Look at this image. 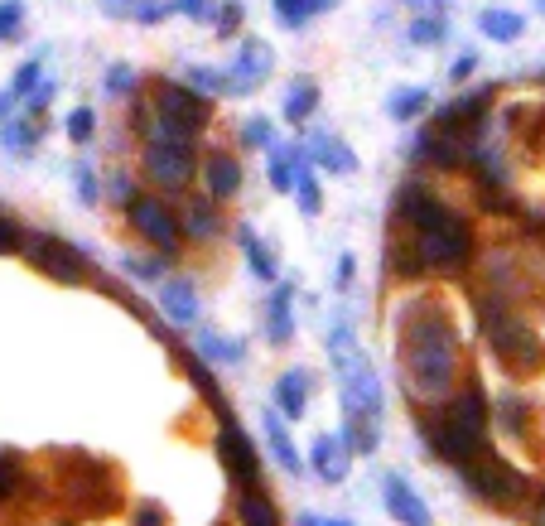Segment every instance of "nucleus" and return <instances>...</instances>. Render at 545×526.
<instances>
[{
    "label": "nucleus",
    "mask_w": 545,
    "mask_h": 526,
    "mask_svg": "<svg viewBox=\"0 0 545 526\" xmlns=\"http://www.w3.org/2000/svg\"><path fill=\"white\" fill-rule=\"evenodd\" d=\"M401 362H406V377L415 396H444L454 372H459V343H454V329L439 309H420L415 324H406V338H401Z\"/></svg>",
    "instance_id": "f257e3e1"
},
{
    "label": "nucleus",
    "mask_w": 545,
    "mask_h": 526,
    "mask_svg": "<svg viewBox=\"0 0 545 526\" xmlns=\"http://www.w3.org/2000/svg\"><path fill=\"white\" fill-rule=\"evenodd\" d=\"M425 435L435 444V454L454 459V464H464L468 454L488 449V401H483V387L468 382V387L449 401L444 420H439L435 430H425Z\"/></svg>",
    "instance_id": "f03ea898"
},
{
    "label": "nucleus",
    "mask_w": 545,
    "mask_h": 526,
    "mask_svg": "<svg viewBox=\"0 0 545 526\" xmlns=\"http://www.w3.org/2000/svg\"><path fill=\"white\" fill-rule=\"evenodd\" d=\"M333 362H338V382H343V406H348V416H362V420H382V377L372 372V362H367V353H357L353 338H348V329L338 324L333 329Z\"/></svg>",
    "instance_id": "7ed1b4c3"
},
{
    "label": "nucleus",
    "mask_w": 545,
    "mask_h": 526,
    "mask_svg": "<svg viewBox=\"0 0 545 526\" xmlns=\"http://www.w3.org/2000/svg\"><path fill=\"white\" fill-rule=\"evenodd\" d=\"M420 232V256L439 266V271H454V266H464L468 256H473V232H468L464 218H454V213H439L435 222H425V227H415Z\"/></svg>",
    "instance_id": "20e7f679"
},
{
    "label": "nucleus",
    "mask_w": 545,
    "mask_h": 526,
    "mask_svg": "<svg viewBox=\"0 0 545 526\" xmlns=\"http://www.w3.org/2000/svg\"><path fill=\"white\" fill-rule=\"evenodd\" d=\"M459 469H464V483H468V488H473V493H478L483 502H497V507H502V502H517L521 488H526V478H521V473L507 464V459L488 454V449L468 454Z\"/></svg>",
    "instance_id": "39448f33"
},
{
    "label": "nucleus",
    "mask_w": 545,
    "mask_h": 526,
    "mask_svg": "<svg viewBox=\"0 0 545 526\" xmlns=\"http://www.w3.org/2000/svg\"><path fill=\"white\" fill-rule=\"evenodd\" d=\"M488 338H492V353L502 358V367H512V372H536L545 362V343L526 324H517V319H492Z\"/></svg>",
    "instance_id": "423d86ee"
},
{
    "label": "nucleus",
    "mask_w": 545,
    "mask_h": 526,
    "mask_svg": "<svg viewBox=\"0 0 545 526\" xmlns=\"http://www.w3.org/2000/svg\"><path fill=\"white\" fill-rule=\"evenodd\" d=\"M193 169V140H160L150 136L145 140V174L164 184V189H174V184H184Z\"/></svg>",
    "instance_id": "0eeeda50"
},
{
    "label": "nucleus",
    "mask_w": 545,
    "mask_h": 526,
    "mask_svg": "<svg viewBox=\"0 0 545 526\" xmlns=\"http://www.w3.org/2000/svg\"><path fill=\"white\" fill-rule=\"evenodd\" d=\"M29 261L44 271V276L63 280V285H73V280L87 276V256L78 247H68V242H58V237H34L29 242Z\"/></svg>",
    "instance_id": "6e6552de"
},
{
    "label": "nucleus",
    "mask_w": 545,
    "mask_h": 526,
    "mask_svg": "<svg viewBox=\"0 0 545 526\" xmlns=\"http://www.w3.org/2000/svg\"><path fill=\"white\" fill-rule=\"evenodd\" d=\"M218 454L222 464H227V473L237 478V483H256L261 478V464H256V449H251V440H246V430L237 425V420L222 416V435H218Z\"/></svg>",
    "instance_id": "1a4fd4ad"
},
{
    "label": "nucleus",
    "mask_w": 545,
    "mask_h": 526,
    "mask_svg": "<svg viewBox=\"0 0 545 526\" xmlns=\"http://www.w3.org/2000/svg\"><path fill=\"white\" fill-rule=\"evenodd\" d=\"M131 222H136V232L150 247H164V251L179 247V222L169 218V208L155 203V198H131Z\"/></svg>",
    "instance_id": "9d476101"
},
{
    "label": "nucleus",
    "mask_w": 545,
    "mask_h": 526,
    "mask_svg": "<svg viewBox=\"0 0 545 526\" xmlns=\"http://www.w3.org/2000/svg\"><path fill=\"white\" fill-rule=\"evenodd\" d=\"M382 498H386V507H391V517L396 522H406V526H430L435 517H430V507L420 502V493L410 488L401 473H386L382 478Z\"/></svg>",
    "instance_id": "9b49d317"
},
{
    "label": "nucleus",
    "mask_w": 545,
    "mask_h": 526,
    "mask_svg": "<svg viewBox=\"0 0 545 526\" xmlns=\"http://www.w3.org/2000/svg\"><path fill=\"white\" fill-rule=\"evenodd\" d=\"M266 68H271V49H266L261 39H246L242 49H237V63H232V73H227V92H232V97L251 92V87L266 78Z\"/></svg>",
    "instance_id": "f8f14e48"
},
{
    "label": "nucleus",
    "mask_w": 545,
    "mask_h": 526,
    "mask_svg": "<svg viewBox=\"0 0 545 526\" xmlns=\"http://www.w3.org/2000/svg\"><path fill=\"white\" fill-rule=\"evenodd\" d=\"M155 102H160V116L179 121L184 131H198V126L208 121V107H203V97H198V92H189V87H179V83H164Z\"/></svg>",
    "instance_id": "ddd939ff"
},
{
    "label": "nucleus",
    "mask_w": 545,
    "mask_h": 526,
    "mask_svg": "<svg viewBox=\"0 0 545 526\" xmlns=\"http://www.w3.org/2000/svg\"><path fill=\"white\" fill-rule=\"evenodd\" d=\"M309 459H314V473H319L324 483H343V478H348V469H353V454L343 449V440H338V435H319Z\"/></svg>",
    "instance_id": "4468645a"
},
{
    "label": "nucleus",
    "mask_w": 545,
    "mask_h": 526,
    "mask_svg": "<svg viewBox=\"0 0 545 526\" xmlns=\"http://www.w3.org/2000/svg\"><path fill=\"white\" fill-rule=\"evenodd\" d=\"M160 309L174 324H198V295L189 280H164L160 285Z\"/></svg>",
    "instance_id": "2eb2a0df"
},
{
    "label": "nucleus",
    "mask_w": 545,
    "mask_h": 526,
    "mask_svg": "<svg viewBox=\"0 0 545 526\" xmlns=\"http://www.w3.org/2000/svg\"><path fill=\"white\" fill-rule=\"evenodd\" d=\"M483 107H488V92H473V97H459L454 107H444L435 116V131H444V136H459L468 121H478L483 116Z\"/></svg>",
    "instance_id": "dca6fc26"
},
{
    "label": "nucleus",
    "mask_w": 545,
    "mask_h": 526,
    "mask_svg": "<svg viewBox=\"0 0 545 526\" xmlns=\"http://www.w3.org/2000/svg\"><path fill=\"white\" fill-rule=\"evenodd\" d=\"M275 401H280V416H304L309 411V377L304 372H285L280 382H275Z\"/></svg>",
    "instance_id": "f3484780"
},
{
    "label": "nucleus",
    "mask_w": 545,
    "mask_h": 526,
    "mask_svg": "<svg viewBox=\"0 0 545 526\" xmlns=\"http://www.w3.org/2000/svg\"><path fill=\"white\" fill-rule=\"evenodd\" d=\"M309 155H314L324 169H333V174H353V169H357V155L343 145V140H333V136H314V140H309Z\"/></svg>",
    "instance_id": "a211bd4d"
},
{
    "label": "nucleus",
    "mask_w": 545,
    "mask_h": 526,
    "mask_svg": "<svg viewBox=\"0 0 545 526\" xmlns=\"http://www.w3.org/2000/svg\"><path fill=\"white\" fill-rule=\"evenodd\" d=\"M275 343H290L295 333V290L290 285H275V300H271V324H266Z\"/></svg>",
    "instance_id": "6ab92c4d"
},
{
    "label": "nucleus",
    "mask_w": 545,
    "mask_h": 526,
    "mask_svg": "<svg viewBox=\"0 0 545 526\" xmlns=\"http://www.w3.org/2000/svg\"><path fill=\"white\" fill-rule=\"evenodd\" d=\"M266 440H271V454L275 464L285 473H300V454H295V444H290V430H285V420L275 416V411H266Z\"/></svg>",
    "instance_id": "aec40b11"
},
{
    "label": "nucleus",
    "mask_w": 545,
    "mask_h": 526,
    "mask_svg": "<svg viewBox=\"0 0 545 526\" xmlns=\"http://www.w3.org/2000/svg\"><path fill=\"white\" fill-rule=\"evenodd\" d=\"M208 189H213V198H237V189H242V169H237V160L213 155V160H208Z\"/></svg>",
    "instance_id": "412c9836"
},
{
    "label": "nucleus",
    "mask_w": 545,
    "mask_h": 526,
    "mask_svg": "<svg viewBox=\"0 0 545 526\" xmlns=\"http://www.w3.org/2000/svg\"><path fill=\"white\" fill-rule=\"evenodd\" d=\"M420 160H430V165L454 169V165H459V160H464V150H459L454 140L444 136V131H430V136L420 140Z\"/></svg>",
    "instance_id": "4be33fe9"
},
{
    "label": "nucleus",
    "mask_w": 545,
    "mask_h": 526,
    "mask_svg": "<svg viewBox=\"0 0 545 526\" xmlns=\"http://www.w3.org/2000/svg\"><path fill=\"white\" fill-rule=\"evenodd\" d=\"M478 25H483L488 39L507 44V39H517V34H521V15H517V10H483V15H478Z\"/></svg>",
    "instance_id": "5701e85b"
},
{
    "label": "nucleus",
    "mask_w": 545,
    "mask_h": 526,
    "mask_svg": "<svg viewBox=\"0 0 545 526\" xmlns=\"http://www.w3.org/2000/svg\"><path fill=\"white\" fill-rule=\"evenodd\" d=\"M237 242H242L246 261H251V271H256L261 280H275V261L266 256V247H261V237H256L251 227H237Z\"/></svg>",
    "instance_id": "b1692460"
},
{
    "label": "nucleus",
    "mask_w": 545,
    "mask_h": 526,
    "mask_svg": "<svg viewBox=\"0 0 545 526\" xmlns=\"http://www.w3.org/2000/svg\"><path fill=\"white\" fill-rule=\"evenodd\" d=\"M198 348H203V362H242V343L237 338H218V333H198Z\"/></svg>",
    "instance_id": "393cba45"
},
{
    "label": "nucleus",
    "mask_w": 545,
    "mask_h": 526,
    "mask_svg": "<svg viewBox=\"0 0 545 526\" xmlns=\"http://www.w3.org/2000/svg\"><path fill=\"white\" fill-rule=\"evenodd\" d=\"M425 107H430V92H425V87H401V92L386 102V111H391L396 121H410V116H420Z\"/></svg>",
    "instance_id": "a878e982"
},
{
    "label": "nucleus",
    "mask_w": 545,
    "mask_h": 526,
    "mask_svg": "<svg viewBox=\"0 0 545 526\" xmlns=\"http://www.w3.org/2000/svg\"><path fill=\"white\" fill-rule=\"evenodd\" d=\"M319 102V87L314 83H295L290 97H285V121H309V111Z\"/></svg>",
    "instance_id": "bb28decb"
},
{
    "label": "nucleus",
    "mask_w": 545,
    "mask_h": 526,
    "mask_svg": "<svg viewBox=\"0 0 545 526\" xmlns=\"http://www.w3.org/2000/svg\"><path fill=\"white\" fill-rule=\"evenodd\" d=\"M237 512H242V526H275V507L266 498H256V493H246Z\"/></svg>",
    "instance_id": "cd10ccee"
},
{
    "label": "nucleus",
    "mask_w": 545,
    "mask_h": 526,
    "mask_svg": "<svg viewBox=\"0 0 545 526\" xmlns=\"http://www.w3.org/2000/svg\"><path fill=\"white\" fill-rule=\"evenodd\" d=\"M34 83H39V63H25V68L15 73V83H10V97H0V111L15 107L20 97H29V92H34Z\"/></svg>",
    "instance_id": "c85d7f7f"
},
{
    "label": "nucleus",
    "mask_w": 545,
    "mask_h": 526,
    "mask_svg": "<svg viewBox=\"0 0 545 526\" xmlns=\"http://www.w3.org/2000/svg\"><path fill=\"white\" fill-rule=\"evenodd\" d=\"M271 5H275V15H280L290 29H300L304 20L314 15V0H271Z\"/></svg>",
    "instance_id": "c756f323"
},
{
    "label": "nucleus",
    "mask_w": 545,
    "mask_h": 526,
    "mask_svg": "<svg viewBox=\"0 0 545 526\" xmlns=\"http://www.w3.org/2000/svg\"><path fill=\"white\" fill-rule=\"evenodd\" d=\"M271 184H275V194H290L295 189V155H271Z\"/></svg>",
    "instance_id": "7c9ffc66"
},
{
    "label": "nucleus",
    "mask_w": 545,
    "mask_h": 526,
    "mask_svg": "<svg viewBox=\"0 0 545 526\" xmlns=\"http://www.w3.org/2000/svg\"><path fill=\"white\" fill-rule=\"evenodd\" d=\"M189 87L193 92H227V73H218V68H189Z\"/></svg>",
    "instance_id": "2f4dec72"
},
{
    "label": "nucleus",
    "mask_w": 545,
    "mask_h": 526,
    "mask_svg": "<svg viewBox=\"0 0 545 526\" xmlns=\"http://www.w3.org/2000/svg\"><path fill=\"white\" fill-rule=\"evenodd\" d=\"M20 20H25V5H20V0H5V5H0V39H15V34H20Z\"/></svg>",
    "instance_id": "473e14b6"
},
{
    "label": "nucleus",
    "mask_w": 545,
    "mask_h": 526,
    "mask_svg": "<svg viewBox=\"0 0 545 526\" xmlns=\"http://www.w3.org/2000/svg\"><path fill=\"white\" fill-rule=\"evenodd\" d=\"M295 194H300V203H304V213H309V218H314V213H319V203H324V194H319V184H314V179H309V174H295Z\"/></svg>",
    "instance_id": "72a5a7b5"
},
{
    "label": "nucleus",
    "mask_w": 545,
    "mask_h": 526,
    "mask_svg": "<svg viewBox=\"0 0 545 526\" xmlns=\"http://www.w3.org/2000/svg\"><path fill=\"white\" fill-rule=\"evenodd\" d=\"M189 232H198V237H213V232H218V218H213V208L193 203V213H189Z\"/></svg>",
    "instance_id": "f704fd0d"
},
{
    "label": "nucleus",
    "mask_w": 545,
    "mask_h": 526,
    "mask_svg": "<svg viewBox=\"0 0 545 526\" xmlns=\"http://www.w3.org/2000/svg\"><path fill=\"white\" fill-rule=\"evenodd\" d=\"M410 39H415V44H439V39H444V20H415V25H410Z\"/></svg>",
    "instance_id": "c9c22d12"
},
{
    "label": "nucleus",
    "mask_w": 545,
    "mask_h": 526,
    "mask_svg": "<svg viewBox=\"0 0 545 526\" xmlns=\"http://www.w3.org/2000/svg\"><path fill=\"white\" fill-rule=\"evenodd\" d=\"M68 136H73V140H87V136H92V111H87V107L68 111Z\"/></svg>",
    "instance_id": "e433bc0d"
},
{
    "label": "nucleus",
    "mask_w": 545,
    "mask_h": 526,
    "mask_svg": "<svg viewBox=\"0 0 545 526\" xmlns=\"http://www.w3.org/2000/svg\"><path fill=\"white\" fill-rule=\"evenodd\" d=\"M174 10H184L189 20H208V15H213V0H174L169 15H174Z\"/></svg>",
    "instance_id": "4c0bfd02"
},
{
    "label": "nucleus",
    "mask_w": 545,
    "mask_h": 526,
    "mask_svg": "<svg viewBox=\"0 0 545 526\" xmlns=\"http://www.w3.org/2000/svg\"><path fill=\"white\" fill-rule=\"evenodd\" d=\"M15 478H20V464H15V454H0V502H5V493L15 488Z\"/></svg>",
    "instance_id": "58836bf2"
},
{
    "label": "nucleus",
    "mask_w": 545,
    "mask_h": 526,
    "mask_svg": "<svg viewBox=\"0 0 545 526\" xmlns=\"http://www.w3.org/2000/svg\"><path fill=\"white\" fill-rule=\"evenodd\" d=\"M131 83H136V73H131V68H107V92H111V97H121Z\"/></svg>",
    "instance_id": "ea45409f"
},
{
    "label": "nucleus",
    "mask_w": 545,
    "mask_h": 526,
    "mask_svg": "<svg viewBox=\"0 0 545 526\" xmlns=\"http://www.w3.org/2000/svg\"><path fill=\"white\" fill-rule=\"evenodd\" d=\"M136 526H164V507H155V502H140V507H136Z\"/></svg>",
    "instance_id": "a19ab883"
},
{
    "label": "nucleus",
    "mask_w": 545,
    "mask_h": 526,
    "mask_svg": "<svg viewBox=\"0 0 545 526\" xmlns=\"http://www.w3.org/2000/svg\"><path fill=\"white\" fill-rule=\"evenodd\" d=\"M502 425L521 430V401H517V396H507V401H502Z\"/></svg>",
    "instance_id": "79ce46f5"
},
{
    "label": "nucleus",
    "mask_w": 545,
    "mask_h": 526,
    "mask_svg": "<svg viewBox=\"0 0 545 526\" xmlns=\"http://www.w3.org/2000/svg\"><path fill=\"white\" fill-rule=\"evenodd\" d=\"M246 140H251V145H266V140H271V126H266L261 116H256V121H246Z\"/></svg>",
    "instance_id": "37998d69"
},
{
    "label": "nucleus",
    "mask_w": 545,
    "mask_h": 526,
    "mask_svg": "<svg viewBox=\"0 0 545 526\" xmlns=\"http://www.w3.org/2000/svg\"><path fill=\"white\" fill-rule=\"evenodd\" d=\"M73 179H78V194L87 198V203H97V179H92V174H87V169H78V174H73Z\"/></svg>",
    "instance_id": "c03bdc74"
},
{
    "label": "nucleus",
    "mask_w": 545,
    "mask_h": 526,
    "mask_svg": "<svg viewBox=\"0 0 545 526\" xmlns=\"http://www.w3.org/2000/svg\"><path fill=\"white\" fill-rule=\"evenodd\" d=\"M15 247H20V232L0 218V256H5V251H15Z\"/></svg>",
    "instance_id": "a18cd8bd"
},
{
    "label": "nucleus",
    "mask_w": 545,
    "mask_h": 526,
    "mask_svg": "<svg viewBox=\"0 0 545 526\" xmlns=\"http://www.w3.org/2000/svg\"><path fill=\"white\" fill-rule=\"evenodd\" d=\"M237 20H242V5H227V10H222V20H218V34H232Z\"/></svg>",
    "instance_id": "49530a36"
},
{
    "label": "nucleus",
    "mask_w": 545,
    "mask_h": 526,
    "mask_svg": "<svg viewBox=\"0 0 545 526\" xmlns=\"http://www.w3.org/2000/svg\"><path fill=\"white\" fill-rule=\"evenodd\" d=\"M126 271H136V276L155 280V276H160V261H126Z\"/></svg>",
    "instance_id": "de8ad7c7"
},
{
    "label": "nucleus",
    "mask_w": 545,
    "mask_h": 526,
    "mask_svg": "<svg viewBox=\"0 0 545 526\" xmlns=\"http://www.w3.org/2000/svg\"><path fill=\"white\" fill-rule=\"evenodd\" d=\"M140 0H102V10H107V15H126V10H136Z\"/></svg>",
    "instance_id": "09e8293b"
},
{
    "label": "nucleus",
    "mask_w": 545,
    "mask_h": 526,
    "mask_svg": "<svg viewBox=\"0 0 545 526\" xmlns=\"http://www.w3.org/2000/svg\"><path fill=\"white\" fill-rule=\"evenodd\" d=\"M473 63H478V58L468 54V58H459V63H454V73H449V78H454V83H464L468 73H473Z\"/></svg>",
    "instance_id": "8fccbe9b"
},
{
    "label": "nucleus",
    "mask_w": 545,
    "mask_h": 526,
    "mask_svg": "<svg viewBox=\"0 0 545 526\" xmlns=\"http://www.w3.org/2000/svg\"><path fill=\"white\" fill-rule=\"evenodd\" d=\"M348 280H353V256L338 261V290H348Z\"/></svg>",
    "instance_id": "3c124183"
},
{
    "label": "nucleus",
    "mask_w": 545,
    "mask_h": 526,
    "mask_svg": "<svg viewBox=\"0 0 545 526\" xmlns=\"http://www.w3.org/2000/svg\"><path fill=\"white\" fill-rule=\"evenodd\" d=\"M300 526H353V522H328V517H319V512H304Z\"/></svg>",
    "instance_id": "603ef678"
},
{
    "label": "nucleus",
    "mask_w": 545,
    "mask_h": 526,
    "mask_svg": "<svg viewBox=\"0 0 545 526\" xmlns=\"http://www.w3.org/2000/svg\"><path fill=\"white\" fill-rule=\"evenodd\" d=\"M406 5H430V10H439V5H449V0H406Z\"/></svg>",
    "instance_id": "864d4df0"
},
{
    "label": "nucleus",
    "mask_w": 545,
    "mask_h": 526,
    "mask_svg": "<svg viewBox=\"0 0 545 526\" xmlns=\"http://www.w3.org/2000/svg\"><path fill=\"white\" fill-rule=\"evenodd\" d=\"M536 522H541V526H545V498H541V507H536Z\"/></svg>",
    "instance_id": "5fc2aeb1"
},
{
    "label": "nucleus",
    "mask_w": 545,
    "mask_h": 526,
    "mask_svg": "<svg viewBox=\"0 0 545 526\" xmlns=\"http://www.w3.org/2000/svg\"><path fill=\"white\" fill-rule=\"evenodd\" d=\"M541 5H545V0H541Z\"/></svg>",
    "instance_id": "6e6d98bb"
}]
</instances>
